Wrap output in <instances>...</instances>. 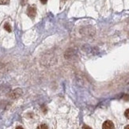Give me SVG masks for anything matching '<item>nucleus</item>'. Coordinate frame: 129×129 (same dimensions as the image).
Returning a JSON list of instances; mask_svg holds the SVG:
<instances>
[{
  "label": "nucleus",
  "instance_id": "obj_3",
  "mask_svg": "<svg viewBox=\"0 0 129 129\" xmlns=\"http://www.w3.org/2000/svg\"><path fill=\"white\" fill-rule=\"evenodd\" d=\"M102 129H114V124L111 120H106L103 123Z\"/></svg>",
  "mask_w": 129,
  "mask_h": 129
},
{
  "label": "nucleus",
  "instance_id": "obj_12",
  "mask_svg": "<svg viewBox=\"0 0 129 129\" xmlns=\"http://www.w3.org/2000/svg\"><path fill=\"white\" fill-rule=\"evenodd\" d=\"M60 1H61V2H65L66 0H60Z\"/></svg>",
  "mask_w": 129,
  "mask_h": 129
},
{
  "label": "nucleus",
  "instance_id": "obj_9",
  "mask_svg": "<svg viewBox=\"0 0 129 129\" xmlns=\"http://www.w3.org/2000/svg\"><path fill=\"white\" fill-rule=\"evenodd\" d=\"M83 129H92V128H90V127H88V126H84L83 127Z\"/></svg>",
  "mask_w": 129,
  "mask_h": 129
},
{
  "label": "nucleus",
  "instance_id": "obj_2",
  "mask_svg": "<svg viewBox=\"0 0 129 129\" xmlns=\"http://www.w3.org/2000/svg\"><path fill=\"white\" fill-rule=\"evenodd\" d=\"M27 14L30 18L33 19L37 14V9L35 6H29L27 9Z\"/></svg>",
  "mask_w": 129,
  "mask_h": 129
},
{
  "label": "nucleus",
  "instance_id": "obj_8",
  "mask_svg": "<svg viewBox=\"0 0 129 129\" xmlns=\"http://www.w3.org/2000/svg\"><path fill=\"white\" fill-rule=\"evenodd\" d=\"M40 1H41L43 4H45V3L48 2V0H40Z\"/></svg>",
  "mask_w": 129,
  "mask_h": 129
},
{
  "label": "nucleus",
  "instance_id": "obj_7",
  "mask_svg": "<svg viewBox=\"0 0 129 129\" xmlns=\"http://www.w3.org/2000/svg\"><path fill=\"white\" fill-rule=\"evenodd\" d=\"M124 115H125V116L127 117V118L129 120V109H127V110L125 111Z\"/></svg>",
  "mask_w": 129,
  "mask_h": 129
},
{
  "label": "nucleus",
  "instance_id": "obj_5",
  "mask_svg": "<svg viewBox=\"0 0 129 129\" xmlns=\"http://www.w3.org/2000/svg\"><path fill=\"white\" fill-rule=\"evenodd\" d=\"M37 129H48V126L45 124H42L37 127Z\"/></svg>",
  "mask_w": 129,
  "mask_h": 129
},
{
  "label": "nucleus",
  "instance_id": "obj_6",
  "mask_svg": "<svg viewBox=\"0 0 129 129\" xmlns=\"http://www.w3.org/2000/svg\"><path fill=\"white\" fill-rule=\"evenodd\" d=\"M10 3V0H0V5H7Z\"/></svg>",
  "mask_w": 129,
  "mask_h": 129
},
{
  "label": "nucleus",
  "instance_id": "obj_10",
  "mask_svg": "<svg viewBox=\"0 0 129 129\" xmlns=\"http://www.w3.org/2000/svg\"><path fill=\"white\" fill-rule=\"evenodd\" d=\"M16 129H24L22 127H21V126H18V127H16Z\"/></svg>",
  "mask_w": 129,
  "mask_h": 129
},
{
  "label": "nucleus",
  "instance_id": "obj_1",
  "mask_svg": "<svg viewBox=\"0 0 129 129\" xmlns=\"http://www.w3.org/2000/svg\"><path fill=\"white\" fill-rule=\"evenodd\" d=\"M22 93H23V91H22V89H20V88H17L15 89H14V90H12L10 93V98L11 99H17L20 98Z\"/></svg>",
  "mask_w": 129,
  "mask_h": 129
},
{
  "label": "nucleus",
  "instance_id": "obj_11",
  "mask_svg": "<svg viewBox=\"0 0 129 129\" xmlns=\"http://www.w3.org/2000/svg\"><path fill=\"white\" fill-rule=\"evenodd\" d=\"M124 129H129V125H127V126L124 127Z\"/></svg>",
  "mask_w": 129,
  "mask_h": 129
},
{
  "label": "nucleus",
  "instance_id": "obj_4",
  "mask_svg": "<svg viewBox=\"0 0 129 129\" xmlns=\"http://www.w3.org/2000/svg\"><path fill=\"white\" fill-rule=\"evenodd\" d=\"M4 29L7 30V32H9V33H10L11 32V26H10V25L9 24V23H5V25H4Z\"/></svg>",
  "mask_w": 129,
  "mask_h": 129
}]
</instances>
